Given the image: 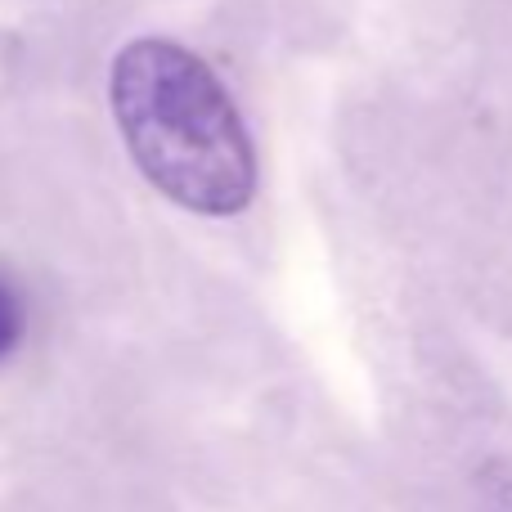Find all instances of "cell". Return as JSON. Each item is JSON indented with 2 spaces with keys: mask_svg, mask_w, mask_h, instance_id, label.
Wrapping results in <instances>:
<instances>
[{
  "mask_svg": "<svg viewBox=\"0 0 512 512\" xmlns=\"http://www.w3.org/2000/svg\"><path fill=\"white\" fill-rule=\"evenodd\" d=\"M108 99L140 176L194 216H239L256 194V149L225 81L167 36L122 45Z\"/></svg>",
  "mask_w": 512,
  "mask_h": 512,
  "instance_id": "cell-1",
  "label": "cell"
},
{
  "mask_svg": "<svg viewBox=\"0 0 512 512\" xmlns=\"http://www.w3.org/2000/svg\"><path fill=\"white\" fill-rule=\"evenodd\" d=\"M23 333H27V310H23V297L18 288L0 274V364L23 346Z\"/></svg>",
  "mask_w": 512,
  "mask_h": 512,
  "instance_id": "cell-2",
  "label": "cell"
},
{
  "mask_svg": "<svg viewBox=\"0 0 512 512\" xmlns=\"http://www.w3.org/2000/svg\"><path fill=\"white\" fill-rule=\"evenodd\" d=\"M495 512H512V486L499 490V504H495Z\"/></svg>",
  "mask_w": 512,
  "mask_h": 512,
  "instance_id": "cell-3",
  "label": "cell"
}]
</instances>
